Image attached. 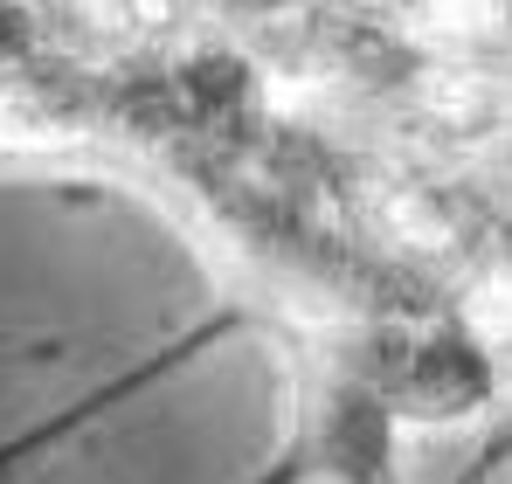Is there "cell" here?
Segmentation results:
<instances>
[{
    "mask_svg": "<svg viewBox=\"0 0 512 484\" xmlns=\"http://www.w3.org/2000/svg\"><path fill=\"white\" fill-rule=\"evenodd\" d=\"M222 332H236V319H229V312H222V319H208V325H194V332H187V339H173V346H160V353H153L146 367H132V374H118L111 388H97V395H84L77 408H63V415H49L42 429H28V436H14V443H0V478H7V471H21V464H28L35 450H49V443H63V436H77V429H90L97 415H111L118 402H132V395H146L153 381H167L173 367H187V360H194L201 346H215Z\"/></svg>",
    "mask_w": 512,
    "mask_h": 484,
    "instance_id": "cell-1",
    "label": "cell"
},
{
    "mask_svg": "<svg viewBox=\"0 0 512 484\" xmlns=\"http://www.w3.org/2000/svg\"><path fill=\"white\" fill-rule=\"evenodd\" d=\"M346 429H353V402H346L326 429H312L305 443H291V450H284V457H277V464H270L256 484H305V478H319V471L333 464V450L346 443Z\"/></svg>",
    "mask_w": 512,
    "mask_h": 484,
    "instance_id": "cell-2",
    "label": "cell"
}]
</instances>
